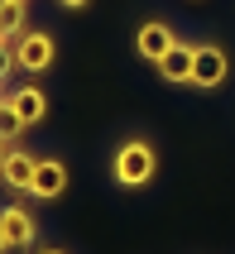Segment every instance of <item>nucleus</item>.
Here are the masks:
<instances>
[{
	"mask_svg": "<svg viewBox=\"0 0 235 254\" xmlns=\"http://www.w3.org/2000/svg\"><path fill=\"white\" fill-rule=\"evenodd\" d=\"M24 19H29V5L19 0H0V43H14L24 34Z\"/></svg>",
	"mask_w": 235,
	"mask_h": 254,
	"instance_id": "10",
	"label": "nucleus"
},
{
	"mask_svg": "<svg viewBox=\"0 0 235 254\" xmlns=\"http://www.w3.org/2000/svg\"><path fill=\"white\" fill-rule=\"evenodd\" d=\"M58 63V39L48 34V29H24L19 39H14V67H24V72H48Z\"/></svg>",
	"mask_w": 235,
	"mask_h": 254,
	"instance_id": "2",
	"label": "nucleus"
},
{
	"mask_svg": "<svg viewBox=\"0 0 235 254\" xmlns=\"http://www.w3.org/2000/svg\"><path fill=\"white\" fill-rule=\"evenodd\" d=\"M0 235L10 240V250H29V245L39 240V221H34V211H24L19 201L0 206Z\"/></svg>",
	"mask_w": 235,
	"mask_h": 254,
	"instance_id": "5",
	"label": "nucleus"
},
{
	"mask_svg": "<svg viewBox=\"0 0 235 254\" xmlns=\"http://www.w3.org/2000/svg\"><path fill=\"white\" fill-rule=\"evenodd\" d=\"M58 5H63V10H82L86 0H58Z\"/></svg>",
	"mask_w": 235,
	"mask_h": 254,
	"instance_id": "13",
	"label": "nucleus"
},
{
	"mask_svg": "<svg viewBox=\"0 0 235 254\" xmlns=\"http://www.w3.org/2000/svg\"><path fill=\"white\" fill-rule=\"evenodd\" d=\"M19 134H24V120L14 115L10 96H0V144H19Z\"/></svg>",
	"mask_w": 235,
	"mask_h": 254,
	"instance_id": "11",
	"label": "nucleus"
},
{
	"mask_svg": "<svg viewBox=\"0 0 235 254\" xmlns=\"http://www.w3.org/2000/svg\"><path fill=\"white\" fill-rule=\"evenodd\" d=\"M154 67H158L163 82H192V43L178 39V43L163 53V63H154Z\"/></svg>",
	"mask_w": 235,
	"mask_h": 254,
	"instance_id": "8",
	"label": "nucleus"
},
{
	"mask_svg": "<svg viewBox=\"0 0 235 254\" xmlns=\"http://www.w3.org/2000/svg\"><path fill=\"white\" fill-rule=\"evenodd\" d=\"M5 250H10V240H5V235H0V254H5Z\"/></svg>",
	"mask_w": 235,
	"mask_h": 254,
	"instance_id": "14",
	"label": "nucleus"
},
{
	"mask_svg": "<svg viewBox=\"0 0 235 254\" xmlns=\"http://www.w3.org/2000/svg\"><path fill=\"white\" fill-rule=\"evenodd\" d=\"M178 43V34L163 24V19H149V24L135 29V53L144 58V63H163V53Z\"/></svg>",
	"mask_w": 235,
	"mask_h": 254,
	"instance_id": "6",
	"label": "nucleus"
},
{
	"mask_svg": "<svg viewBox=\"0 0 235 254\" xmlns=\"http://www.w3.org/2000/svg\"><path fill=\"white\" fill-rule=\"evenodd\" d=\"M19 5H29V0H19Z\"/></svg>",
	"mask_w": 235,
	"mask_h": 254,
	"instance_id": "16",
	"label": "nucleus"
},
{
	"mask_svg": "<svg viewBox=\"0 0 235 254\" xmlns=\"http://www.w3.org/2000/svg\"><path fill=\"white\" fill-rule=\"evenodd\" d=\"M34 168H39V154H29L19 144H0V183L10 192H29L34 187Z\"/></svg>",
	"mask_w": 235,
	"mask_h": 254,
	"instance_id": "4",
	"label": "nucleus"
},
{
	"mask_svg": "<svg viewBox=\"0 0 235 254\" xmlns=\"http://www.w3.org/2000/svg\"><path fill=\"white\" fill-rule=\"evenodd\" d=\"M39 254H68V250H39Z\"/></svg>",
	"mask_w": 235,
	"mask_h": 254,
	"instance_id": "15",
	"label": "nucleus"
},
{
	"mask_svg": "<svg viewBox=\"0 0 235 254\" xmlns=\"http://www.w3.org/2000/svg\"><path fill=\"white\" fill-rule=\"evenodd\" d=\"M154 173H158V154H154L149 139H125L120 149H115V158H111V178L120 187H130V192L154 183Z\"/></svg>",
	"mask_w": 235,
	"mask_h": 254,
	"instance_id": "1",
	"label": "nucleus"
},
{
	"mask_svg": "<svg viewBox=\"0 0 235 254\" xmlns=\"http://www.w3.org/2000/svg\"><path fill=\"white\" fill-rule=\"evenodd\" d=\"M226 77H231V58H226V48H221V43H197V48H192V82H187V86L211 91V86H221Z\"/></svg>",
	"mask_w": 235,
	"mask_h": 254,
	"instance_id": "3",
	"label": "nucleus"
},
{
	"mask_svg": "<svg viewBox=\"0 0 235 254\" xmlns=\"http://www.w3.org/2000/svg\"><path fill=\"white\" fill-rule=\"evenodd\" d=\"M10 106H14V115L24 120V129L39 125L43 115H48V96H43L39 86H19V91H10Z\"/></svg>",
	"mask_w": 235,
	"mask_h": 254,
	"instance_id": "9",
	"label": "nucleus"
},
{
	"mask_svg": "<svg viewBox=\"0 0 235 254\" xmlns=\"http://www.w3.org/2000/svg\"><path fill=\"white\" fill-rule=\"evenodd\" d=\"M63 192H68V163H63V158H39L29 197H39V201H58Z\"/></svg>",
	"mask_w": 235,
	"mask_h": 254,
	"instance_id": "7",
	"label": "nucleus"
},
{
	"mask_svg": "<svg viewBox=\"0 0 235 254\" xmlns=\"http://www.w3.org/2000/svg\"><path fill=\"white\" fill-rule=\"evenodd\" d=\"M14 72V43H0V91H5V77Z\"/></svg>",
	"mask_w": 235,
	"mask_h": 254,
	"instance_id": "12",
	"label": "nucleus"
}]
</instances>
